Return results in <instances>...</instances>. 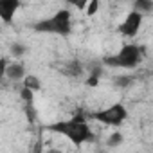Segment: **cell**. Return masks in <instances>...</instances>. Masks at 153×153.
Listing matches in <instances>:
<instances>
[{
    "label": "cell",
    "instance_id": "6da1fadb",
    "mask_svg": "<svg viewBox=\"0 0 153 153\" xmlns=\"http://www.w3.org/2000/svg\"><path fill=\"white\" fill-rule=\"evenodd\" d=\"M47 130L54 131V133H61L67 139L72 140L74 146H81L83 142H94L96 135L92 133V130L88 128L87 123H76L72 119L68 121H59V123H52L47 126Z\"/></svg>",
    "mask_w": 153,
    "mask_h": 153
},
{
    "label": "cell",
    "instance_id": "7a4b0ae2",
    "mask_svg": "<svg viewBox=\"0 0 153 153\" xmlns=\"http://www.w3.org/2000/svg\"><path fill=\"white\" fill-rule=\"evenodd\" d=\"M34 31H38V33H54V34H61V36L70 34V31H72L70 11L68 9H59L54 16L34 24Z\"/></svg>",
    "mask_w": 153,
    "mask_h": 153
},
{
    "label": "cell",
    "instance_id": "3957f363",
    "mask_svg": "<svg viewBox=\"0 0 153 153\" xmlns=\"http://www.w3.org/2000/svg\"><path fill=\"white\" fill-rule=\"evenodd\" d=\"M92 117H94L96 121L103 123V124L119 126V124H123L124 119L128 117V112H126V108H124L121 103H117V105H112L110 108H105V110H101V112H96Z\"/></svg>",
    "mask_w": 153,
    "mask_h": 153
},
{
    "label": "cell",
    "instance_id": "277c9868",
    "mask_svg": "<svg viewBox=\"0 0 153 153\" xmlns=\"http://www.w3.org/2000/svg\"><path fill=\"white\" fill-rule=\"evenodd\" d=\"M115 59H117L119 68H135L142 59V49L133 43L124 45L119 51V54H115Z\"/></svg>",
    "mask_w": 153,
    "mask_h": 153
},
{
    "label": "cell",
    "instance_id": "5b68a950",
    "mask_svg": "<svg viewBox=\"0 0 153 153\" xmlns=\"http://www.w3.org/2000/svg\"><path fill=\"white\" fill-rule=\"evenodd\" d=\"M140 25H142V15L137 13V11H131L126 16V20L119 25V33L124 34V36H128V38H133L139 33Z\"/></svg>",
    "mask_w": 153,
    "mask_h": 153
},
{
    "label": "cell",
    "instance_id": "8992f818",
    "mask_svg": "<svg viewBox=\"0 0 153 153\" xmlns=\"http://www.w3.org/2000/svg\"><path fill=\"white\" fill-rule=\"evenodd\" d=\"M18 7H20L18 0H0V18L6 24H11Z\"/></svg>",
    "mask_w": 153,
    "mask_h": 153
},
{
    "label": "cell",
    "instance_id": "52a82bcc",
    "mask_svg": "<svg viewBox=\"0 0 153 153\" xmlns=\"http://www.w3.org/2000/svg\"><path fill=\"white\" fill-rule=\"evenodd\" d=\"M6 76L11 81L24 79L25 78V65H22V63H9L7 70H6Z\"/></svg>",
    "mask_w": 153,
    "mask_h": 153
},
{
    "label": "cell",
    "instance_id": "ba28073f",
    "mask_svg": "<svg viewBox=\"0 0 153 153\" xmlns=\"http://www.w3.org/2000/svg\"><path fill=\"white\" fill-rule=\"evenodd\" d=\"M24 88L31 90V92H36L42 88V81L36 78V76H31V74H25V78H24Z\"/></svg>",
    "mask_w": 153,
    "mask_h": 153
},
{
    "label": "cell",
    "instance_id": "9c48e42d",
    "mask_svg": "<svg viewBox=\"0 0 153 153\" xmlns=\"http://www.w3.org/2000/svg\"><path fill=\"white\" fill-rule=\"evenodd\" d=\"M81 70H83V67H81L78 61H70V63L63 68V74H65V76H72V78H76V76H79V74H81Z\"/></svg>",
    "mask_w": 153,
    "mask_h": 153
},
{
    "label": "cell",
    "instance_id": "30bf717a",
    "mask_svg": "<svg viewBox=\"0 0 153 153\" xmlns=\"http://www.w3.org/2000/svg\"><path fill=\"white\" fill-rule=\"evenodd\" d=\"M133 6H135V9H133V11H137V13H140V15L149 13V11L153 9V2H148V0H137Z\"/></svg>",
    "mask_w": 153,
    "mask_h": 153
},
{
    "label": "cell",
    "instance_id": "8fae6325",
    "mask_svg": "<svg viewBox=\"0 0 153 153\" xmlns=\"http://www.w3.org/2000/svg\"><path fill=\"white\" fill-rule=\"evenodd\" d=\"M114 83H115L117 87H121V88L130 87V85L133 83V76H117V78H114Z\"/></svg>",
    "mask_w": 153,
    "mask_h": 153
},
{
    "label": "cell",
    "instance_id": "7c38bea8",
    "mask_svg": "<svg viewBox=\"0 0 153 153\" xmlns=\"http://www.w3.org/2000/svg\"><path fill=\"white\" fill-rule=\"evenodd\" d=\"M121 142H123V135H121L119 131H115V133H112V135L108 137V142H106V144H108L110 148H115V146H119Z\"/></svg>",
    "mask_w": 153,
    "mask_h": 153
},
{
    "label": "cell",
    "instance_id": "4fadbf2b",
    "mask_svg": "<svg viewBox=\"0 0 153 153\" xmlns=\"http://www.w3.org/2000/svg\"><path fill=\"white\" fill-rule=\"evenodd\" d=\"M24 110H25V115H27V121L33 124L34 121H36V110H34V106L33 105H25L24 106Z\"/></svg>",
    "mask_w": 153,
    "mask_h": 153
},
{
    "label": "cell",
    "instance_id": "5bb4252c",
    "mask_svg": "<svg viewBox=\"0 0 153 153\" xmlns=\"http://www.w3.org/2000/svg\"><path fill=\"white\" fill-rule=\"evenodd\" d=\"M11 52H13L15 58H20V56L25 54V47H24L22 43H13V45H11Z\"/></svg>",
    "mask_w": 153,
    "mask_h": 153
},
{
    "label": "cell",
    "instance_id": "9a60e30c",
    "mask_svg": "<svg viewBox=\"0 0 153 153\" xmlns=\"http://www.w3.org/2000/svg\"><path fill=\"white\" fill-rule=\"evenodd\" d=\"M20 97L25 101V105H33V92H31V90H27V88L22 87V90H20Z\"/></svg>",
    "mask_w": 153,
    "mask_h": 153
},
{
    "label": "cell",
    "instance_id": "2e32d148",
    "mask_svg": "<svg viewBox=\"0 0 153 153\" xmlns=\"http://www.w3.org/2000/svg\"><path fill=\"white\" fill-rule=\"evenodd\" d=\"M97 9H99V0H92V2L88 4L87 15H88V16H92V15H96V13H97Z\"/></svg>",
    "mask_w": 153,
    "mask_h": 153
},
{
    "label": "cell",
    "instance_id": "e0dca14e",
    "mask_svg": "<svg viewBox=\"0 0 153 153\" xmlns=\"http://www.w3.org/2000/svg\"><path fill=\"white\" fill-rule=\"evenodd\" d=\"M103 63H105V65H108V67L119 68V65H117V59H115V56H105V58H103Z\"/></svg>",
    "mask_w": 153,
    "mask_h": 153
},
{
    "label": "cell",
    "instance_id": "ac0fdd59",
    "mask_svg": "<svg viewBox=\"0 0 153 153\" xmlns=\"http://www.w3.org/2000/svg\"><path fill=\"white\" fill-rule=\"evenodd\" d=\"M7 58H0V79H4L6 76V70H7Z\"/></svg>",
    "mask_w": 153,
    "mask_h": 153
},
{
    "label": "cell",
    "instance_id": "d6986e66",
    "mask_svg": "<svg viewBox=\"0 0 153 153\" xmlns=\"http://www.w3.org/2000/svg\"><path fill=\"white\" fill-rule=\"evenodd\" d=\"M97 83H99V78H94V76H90V78L87 79V85L88 87H96Z\"/></svg>",
    "mask_w": 153,
    "mask_h": 153
},
{
    "label": "cell",
    "instance_id": "ffe728a7",
    "mask_svg": "<svg viewBox=\"0 0 153 153\" xmlns=\"http://www.w3.org/2000/svg\"><path fill=\"white\" fill-rule=\"evenodd\" d=\"M34 153H42V144H40V142L34 146Z\"/></svg>",
    "mask_w": 153,
    "mask_h": 153
}]
</instances>
